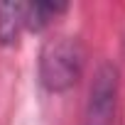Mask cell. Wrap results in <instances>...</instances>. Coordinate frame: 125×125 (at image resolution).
Listing matches in <instances>:
<instances>
[{"label": "cell", "mask_w": 125, "mask_h": 125, "mask_svg": "<svg viewBox=\"0 0 125 125\" xmlns=\"http://www.w3.org/2000/svg\"><path fill=\"white\" fill-rule=\"evenodd\" d=\"M86 66V47L74 34H54L39 49L37 74L49 93H66L74 88Z\"/></svg>", "instance_id": "1"}, {"label": "cell", "mask_w": 125, "mask_h": 125, "mask_svg": "<svg viewBox=\"0 0 125 125\" xmlns=\"http://www.w3.org/2000/svg\"><path fill=\"white\" fill-rule=\"evenodd\" d=\"M25 30V3H0V44H15Z\"/></svg>", "instance_id": "2"}, {"label": "cell", "mask_w": 125, "mask_h": 125, "mask_svg": "<svg viewBox=\"0 0 125 125\" xmlns=\"http://www.w3.org/2000/svg\"><path fill=\"white\" fill-rule=\"evenodd\" d=\"M69 5L64 3H25V30L39 32L44 30L56 15L66 12Z\"/></svg>", "instance_id": "3"}]
</instances>
